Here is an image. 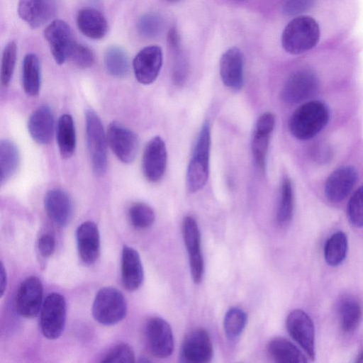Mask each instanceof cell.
<instances>
[{
	"label": "cell",
	"instance_id": "obj_18",
	"mask_svg": "<svg viewBox=\"0 0 363 363\" xmlns=\"http://www.w3.org/2000/svg\"><path fill=\"white\" fill-rule=\"evenodd\" d=\"M220 74L223 83L229 89L238 91L244 84V58L236 47L227 50L220 60Z\"/></svg>",
	"mask_w": 363,
	"mask_h": 363
},
{
	"label": "cell",
	"instance_id": "obj_5",
	"mask_svg": "<svg viewBox=\"0 0 363 363\" xmlns=\"http://www.w3.org/2000/svg\"><path fill=\"white\" fill-rule=\"evenodd\" d=\"M127 303L123 294L112 286H105L96 294L92 315L94 319L104 325H113L126 315Z\"/></svg>",
	"mask_w": 363,
	"mask_h": 363
},
{
	"label": "cell",
	"instance_id": "obj_19",
	"mask_svg": "<svg viewBox=\"0 0 363 363\" xmlns=\"http://www.w3.org/2000/svg\"><path fill=\"white\" fill-rule=\"evenodd\" d=\"M357 179L356 169L352 166L340 167L328 177L325 195L328 201L337 203L350 194Z\"/></svg>",
	"mask_w": 363,
	"mask_h": 363
},
{
	"label": "cell",
	"instance_id": "obj_2",
	"mask_svg": "<svg viewBox=\"0 0 363 363\" xmlns=\"http://www.w3.org/2000/svg\"><path fill=\"white\" fill-rule=\"evenodd\" d=\"M329 111L321 101H311L299 107L291 115L289 128L294 137L300 140L313 138L328 123Z\"/></svg>",
	"mask_w": 363,
	"mask_h": 363
},
{
	"label": "cell",
	"instance_id": "obj_39",
	"mask_svg": "<svg viewBox=\"0 0 363 363\" xmlns=\"http://www.w3.org/2000/svg\"><path fill=\"white\" fill-rule=\"evenodd\" d=\"M135 362V353L132 347L127 343H120L111 348L101 359L103 363Z\"/></svg>",
	"mask_w": 363,
	"mask_h": 363
},
{
	"label": "cell",
	"instance_id": "obj_38",
	"mask_svg": "<svg viewBox=\"0 0 363 363\" xmlns=\"http://www.w3.org/2000/svg\"><path fill=\"white\" fill-rule=\"evenodd\" d=\"M347 216L353 226L363 227V185L351 196L347 205Z\"/></svg>",
	"mask_w": 363,
	"mask_h": 363
},
{
	"label": "cell",
	"instance_id": "obj_46",
	"mask_svg": "<svg viewBox=\"0 0 363 363\" xmlns=\"http://www.w3.org/2000/svg\"><path fill=\"white\" fill-rule=\"evenodd\" d=\"M355 362H359L363 363V349L361 350V351L358 353Z\"/></svg>",
	"mask_w": 363,
	"mask_h": 363
},
{
	"label": "cell",
	"instance_id": "obj_27",
	"mask_svg": "<svg viewBox=\"0 0 363 363\" xmlns=\"http://www.w3.org/2000/svg\"><path fill=\"white\" fill-rule=\"evenodd\" d=\"M56 137L60 156L70 157L76 147V132L73 118L69 114L62 115L57 124Z\"/></svg>",
	"mask_w": 363,
	"mask_h": 363
},
{
	"label": "cell",
	"instance_id": "obj_35",
	"mask_svg": "<svg viewBox=\"0 0 363 363\" xmlns=\"http://www.w3.org/2000/svg\"><path fill=\"white\" fill-rule=\"evenodd\" d=\"M128 218L131 225L135 229L145 230L152 226L155 215L149 205L138 202L132 204L129 208Z\"/></svg>",
	"mask_w": 363,
	"mask_h": 363
},
{
	"label": "cell",
	"instance_id": "obj_4",
	"mask_svg": "<svg viewBox=\"0 0 363 363\" xmlns=\"http://www.w3.org/2000/svg\"><path fill=\"white\" fill-rule=\"evenodd\" d=\"M86 137L92 170L97 177L103 176L107 169V138L97 113L91 109L85 112Z\"/></svg>",
	"mask_w": 363,
	"mask_h": 363
},
{
	"label": "cell",
	"instance_id": "obj_22",
	"mask_svg": "<svg viewBox=\"0 0 363 363\" xmlns=\"http://www.w3.org/2000/svg\"><path fill=\"white\" fill-rule=\"evenodd\" d=\"M28 129L31 138L37 143H50L55 130V118L50 107L43 105L37 108L29 117Z\"/></svg>",
	"mask_w": 363,
	"mask_h": 363
},
{
	"label": "cell",
	"instance_id": "obj_21",
	"mask_svg": "<svg viewBox=\"0 0 363 363\" xmlns=\"http://www.w3.org/2000/svg\"><path fill=\"white\" fill-rule=\"evenodd\" d=\"M44 205L48 216L56 225L65 226L71 220L72 201L65 191L60 189L49 190L45 196Z\"/></svg>",
	"mask_w": 363,
	"mask_h": 363
},
{
	"label": "cell",
	"instance_id": "obj_41",
	"mask_svg": "<svg viewBox=\"0 0 363 363\" xmlns=\"http://www.w3.org/2000/svg\"><path fill=\"white\" fill-rule=\"evenodd\" d=\"M68 60L80 68H89L94 63V55L88 47L76 41L69 54Z\"/></svg>",
	"mask_w": 363,
	"mask_h": 363
},
{
	"label": "cell",
	"instance_id": "obj_17",
	"mask_svg": "<svg viewBox=\"0 0 363 363\" xmlns=\"http://www.w3.org/2000/svg\"><path fill=\"white\" fill-rule=\"evenodd\" d=\"M55 0H19V17L30 28H38L50 21L56 14Z\"/></svg>",
	"mask_w": 363,
	"mask_h": 363
},
{
	"label": "cell",
	"instance_id": "obj_29",
	"mask_svg": "<svg viewBox=\"0 0 363 363\" xmlns=\"http://www.w3.org/2000/svg\"><path fill=\"white\" fill-rule=\"evenodd\" d=\"M41 72L38 57L34 53L27 54L22 65V84L25 93L30 96L38 94L40 89Z\"/></svg>",
	"mask_w": 363,
	"mask_h": 363
},
{
	"label": "cell",
	"instance_id": "obj_33",
	"mask_svg": "<svg viewBox=\"0 0 363 363\" xmlns=\"http://www.w3.org/2000/svg\"><path fill=\"white\" fill-rule=\"evenodd\" d=\"M294 203L292 184L290 179L286 177L281 182L277 212V221L280 226H285L291 221L294 212Z\"/></svg>",
	"mask_w": 363,
	"mask_h": 363
},
{
	"label": "cell",
	"instance_id": "obj_37",
	"mask_svg": "<svg viewBox=\"0 0 363 363\" xmlns=\"http://www.w3.org/2000/svg\"><path fill=\"white\" fill-rule=\"evenodd\" d=\"M163 28L162 17L154 13L142 16L138 21L137 29L140 35L146 38H155Z\"/></svg>",
	"mask_w": 363,
	"mask_h": 363
},
{
	"label": "cell",
	"instance_id": "obj_28",
	"mask_svg": "<svg viewBox=\"0 0 363 363\" xmlns=\"http://www.w3.org/2000/svg\"><path fill=\"white\" fill-rule=\"evenodd\" d=\"M338 318L342 330L350 333L358 327L362 315L359 302L353 296H345L339 301Z\"/></svg>",
	"mask_w": 363,
	"mask_h": 363
},
{
	"label": "cell",
	"instance_id": "obj_47",
	"mask_svg": "<svg viewBox=\"0 0 363 363\" xmlns=\"http://www.w3.org/2000/svg\"><path fill=\"white\" fill-rule=\"evenodd\" d=\"M169 1H178V0H169Z\"/></svg>",
	"mask_w": 363,
	"mask_h": 363
},
{
	"label": "cell",
	"instance_id": "obj_25",
	"mask_svg": "<svg viewBox=\"0 0 363 363\" xmlns=\"http://www.w3.org/2000/svg\"><path fill=\"white\" fill-rule=\"evenodd\" d=\"M274 123L267 118L257 119L252 139V152L254 160L260 170L264 171L269 148L270 135Z\"/></svg>",
	"mask_w": 363,
	"mask_h": 363
},
{
	"label": "cell",
	"instance_id": "obj_26",
	"mask_svg": "<svg viewBox=\"0 0 363 363\" xmlns=\"http://www.w3.org/2000/svg\"><path fill=\"white\" fill-rule=\"evenodd\" d=\"M272 358L281 363H305L306 357L293 343L283 337H275L267 345Z\"/></svg>",
	"mask_w": 363,
	"mask_h": 363
},
{
	"label": "cell",
	"instance_id": "obj_32",
	"mask_svg": "<svg viewBox=\"0 0 363 363\" xmlns=\"http://www.w3.org/2000/svg\"><path fill=\"white\" fill-rule=\"evenodd\" d=\"M348 242L347 235L342 231L333 233L324 246V258L332 267L340 265L345 259Z\"/></svg>",
	"mask_w": 363,
	"mask_h": 363
},
{
	"label": "cell",
	"instance_id": "obj_15",
	"mask_svg": "<svg viewBox=\"0 0 363 363\" xmlns=\"http://www.w3.org/2000/svg\"><path fill=\"white\" fill-rule=\"evenodd\" d=\"M213 345L208 333L202 328L191 330L184 338L181 358L189 363H207L213 357Z\"/></svg>",
	"mask_w": 363,
	"mask_h": 363
},
{
	"label": "cell",
	"instance_id": "obj_12",
	"mask_svg": "<svg viewBox=\"0 0 363 363\" xmlns=\"http://www.w3.org/2000/svg\"><path fill=\"white\" fill-rule=\"evenodd\" d=\"M44 36L55 62L65 63L76 43L69 26L62 20H53L45 29Z\"/></svg>",
	"mask_w": 363,
	"mask_h": 363
},
{
	"label": "cell",
	"instance_id": "obj_40",
	"mask_svg": "<svg viewBox=\"0 0 363 363\" xmlns=\"http://www.w3.org/2000/svg\"><path fill=\"white\" fill-rule=\"evenodd\" d=\"M172 50L174 54V60L172 69V79L177 86H181L184 84L188 77V62L182 52L181 46L172 49Z\"/></svg>",
	"mask_w": 363,
	"mask_h": 363
},
{
	"label": "cell",
	"instance_id": "obj_24",
	"mask_svg": "<svg viewBox=\"0 0 363 363\" xmlns=\"http://www.w3.org/2000/svg\"><path fill=\"white\" fill-rule=\"evenodd\" d=\"M77 25L79 31L86 37L99 40L107 33L108 26L104 16L93 8H83L77 15Z\"/></svg>",
	"mask_w": 363,
	"mask_h": 363
},
{
	"label": "cell",
	"instance_id": "obj_9",
	"mask_svg": "<svg viewBox=\"0 0 363 363\" xmlns=\"http://www.w3.org/2000/svg\"><path fill=\"white\" fill-rule=\"evenodd\" d=\"M286 326L291 337L313 360L315 357V328L311 317L301 309H294L289 313Z\"/></svg>",
	"mask_w": 363,
	"mask_h": 363
},
{
	"label": "cell",
	"instance_id": "obj_8",
	"mask_svg": "<svg viewBox=\"0 0 363 363\" xmlns=\"http://www.w3.org/2000/svg\"><path fill=\"white\" fill-rule=\"evenodd\" d=\"M318 87V79L311 69H300L294 72L286 81L281 97L289 104H298L315 93Z\"/></svg>",
	"mask_w": 363,
	"mask_h": 363
},
{
	"label": "cell",
	"instance_id": "obj_16",
	"mask_svg": "<svg viewBox=\"0 0 363 363\" xmlns=\"http://www.w3.org/2000/svg\"><path fill=\"white\" fill-rule=\"evenodd\" d=\"M162 51L157 45H150L140 50L133 61L136 79L143 84L153 83L162 65Z\"/></svg>",
	"mask_w": 363,
	"mask_h": 363
},
{
	"label": "cell",
	"instance_id": "obj_20",
	"mask_svg": "<svg viewBox=\"0 0 363 363\" xmlns=\"http://www.w3.org/2000/svg\"><path fill=\"white\" fill-rule=\"evenodd\" d=\"M79 255L86 264L94 263L100 254V235L97 225L92 221L82 223L77 230Z\"/></svg>",
	"mask_w": 363,
	"mask_h": 363
},
{
	"label": "cell",
	"instance_id": "obj_42",
	"mask_svg": "<svg viewBox=\"0 0 363 363\" xmlns=\"http://www.w3.org/2000/svg\"><path fill=\"white\" fill-rule=\"evenodd\" d=\"M315 0H283L282 13L286 16H296L308 11Z\"/></svg>",
	"mask_w": 363,
	"mask_h": 363
},
{
	"label": "cell",
	"instance_id": "obj_45",
	"mask_svg": "<svg viewBox=\"0 0 363 363\" xmlns=\"http://www.w3.org/2000/svg\"><path fill=\"white\" fill-rule=\"evenodd\" d=\"M0 277H1V279H0V283H1V284H0V290H1V296H2L4 295V291H5L6 288V284H7L6 272L4 266L2 262L1 264Z\"/></svg>",
	"mask_w": 363,
	"mask_h": 363
},
{
	"label": "cell",
	"instance_id": "obj_13",
	"mask_svg": "<svg viewBox=\"0 0 363 363\" xmlns=\"http://www.w3.org/2000/svg\"><path fill=\"white\" fill-rule=\"evenodd\" d=\"M184 241L189 255V266L194 281L199 283L203 274V259L201 250V235L196 220L191 216L184 218L182 223Z\"/></svg>",
	"mask_w": 363,
	"mask_h": 363
},
{
	"label": "cell",
	"instance_id": "obj_6",
	"mask_svg": "<svg viewBox=\"0 0 363 363\" xmlns=\"http://www.w3.org/2000/svg\"><path fill=\"white\" fill-rule=\"evenodd\" d=\"M66 313L64 296L58 293L50 294L43 303L40 316L41 331L46 338L55 340L61 335L65 325Z\"/></svg>",
	"mask_w": 363,
	"mask_h": 363
},
{
	"label": "cell",
	"instance_id": "obj_7",
	"mask_svg": "<svg viewBox=\"0 0 363 363\" xmlns=\"http://www.w3.org/2000/svg\"><path fill=\"white\" fill-rule=\"evenodd\" d=\"M144 337L150 352L158 358L171 355L174 350V337L169 323L160 317H151L144 327Z\"/></svg>",
	"mask_w": 363,
	"mask_h": 363
},
{
	"label": "cell",
	"instance_id": "obj_44",
	"mask_svg": "<svg viewBox=\"0 0 363 363\" xmlns=\"http://www.w3.org/2000/svg\"><path fill=\"white\" fill-rule=\"evenodd\" d=\"M330 150L325 146H320L313 150V157L318 161L324 162L328 161L330 157Z\"/></svg>",
	"mask_w": 363,
	"mask_h": 363
},
{
	"label": "cell",
	"instance_id": "obj_31",
	"mask_svg": "<svg viewBox=\"0 0 363 363\" xmlns=\"http://www.w3.org/2000/svg\"><path fill=\"white\" fill-rule=\"evenodd\" d=\"M104 66L107 72L112 77H126L130 70V61L127 52L121 47H109L104 54Z\"/></svg>",
	"mask_w": 363,
	"mask_h": 363
},
{
	"label": "cell",
	"instance_id": "obj_23",
	"mask_svg": "<svg viewBox=\"0 0 363 363\" xmlns=\"http://www.w3.org/2000/svg\"><path fill=\"white\" fill-rule=\"evenodd\" d=\"M122 283L128 291L137 290L143 280V268L139 253L131 247L124 245L121 259Z\"/></svg>",
	"mask_w": 363,
	"mask_h": 363
},
{
	"label": "cell",
	"instance_id": "obj_30",
	"mask_svg": "<svg viewBox=\"0 0 363 363\" xmlns=\"http://www.w3.org/2000/svg\"><path fill=\"white\" fill-rule=\"evenodd\" d=\"M20 155L15 143L8 139L0 141V179L3 184L16 172Z\"/></svg>",
	"mask_w": 363,
	"mask_h": 363
},
{
	"label": "cell",
	"instance_id": "obj_34",
	"mask_svg": "<svg viewBox=\"0 0 363 363\" xmlns=\"http://www.w3.org/2000/svg\"><path fill=\"white\" fill-rule=\"evenodd\" d=\"M247 323L245 312L238 307L230 308L225 315L223 328L229 340H236L242 333Z\"/></svg>",
	"mask_w": 363,
	"mask_h": 363
},
{
	"label": "cell",
	"instance_id": "obj_11",
	"mask_svg": "<svg viewBox=\"0 0 363 363\" xmlns=\"http://www.w3.org/2000/svg\"><path fill=\"white\" fill-rule=\"evenodd\" d=\"M43 288L40 280L35 276L25 279L19 285L16 296V308L26 318H35L43 306Z\"/></svg>",
	"mask_w": 363,
	"mask_h": 363
},
{
	"label": "cell",
	"instance_id": "obj_10",
	"mask_svg": "<svg viewBox=\"0 0 363 363\" xmlns=\"http://www.w3.org/2000/svg\"><path fill=\"white\" fill-rule=\"evenodd\" d=\"M107 143L117 158L125 164L131 163L138 150V138L129 128L113 121L106 133Z\"/></svg>",
	"mask_w": 363,
	"mask_h": 363
},
{
	"label": "cell",
	"instance_id": "obj_14",
	"mask_svg": "<svg viewBox=\"0 0 363 363\" xmlns=\"http://www.w3.org/2000/svg\"><path fill=\"white\" fill-rule=\"evenodd\" d=\"M167 153L164 140L160 136L152 138L146 145L142 158V169L145 179L157 182L164 176Z\"/></svg>",
	"mask_w": 363,
	"mask_h": 363
},
{
	"label": "cell",
	"instance_id": "obj_43",
	"mask_svg": "<svg viewBox=\"0 0 363 363\" xmlns=\"http://www.w3.org/2000/svg\"><path fill=\"white\" fill-rule=\"evenodd\" d=\"M38 248L43 257H50L55 250V237L50 233L42 235L38 240Z\"/></svg>",
	"mask_w": 363,
	"mask_h": 363
},
{
	"label": "cell",
	"instance_id": "obj_36",
	"mask_svg": "<svg viewBox=\"0 0 363 363\" xmlns=\"http://www.w3.org/2000/svg\"><path fill=\"white\" fill-rule=\"evenodd\" d=\"M17 57V45L9 42L4 48L1 62L0 80L3 86H8L12 78Z\"/></svg>",
	"mask_w": 363,
	"mask_h": 363
},
{
	"label": "cell",
	"instance_id": "obj_1",
	"mask_svg": "<svg viewBox=\"0 0 363 363\" xmlns=\"http://www.w3.org/2000/svg\"><path fill=\"white\" fill-rule=\"evenodd\" d=\"M320 31L317 21L309 16H298L289 22L281 38L285 51L299 55L314 48L320 39Z\"/></svg>",
	"mask_w": 363,
	"mask_h": 363
},
{
	"label": "cell",
	"instance_id": "obj_3",
	"mask_svg": "<svg viewBox=\"0 0 363 363\" xmlns=\"http://www.w3.org/2000/svg\"><path fill=\"white\" fill-rule=\"evenodd\" d=\"M211 150V127L205 121L200 130L186 172V188L189 192L195 193L206 184L209 174Z\"/></svg>",
	"mask_w": 363,
	"mask_h": 363
}]
</instances>
